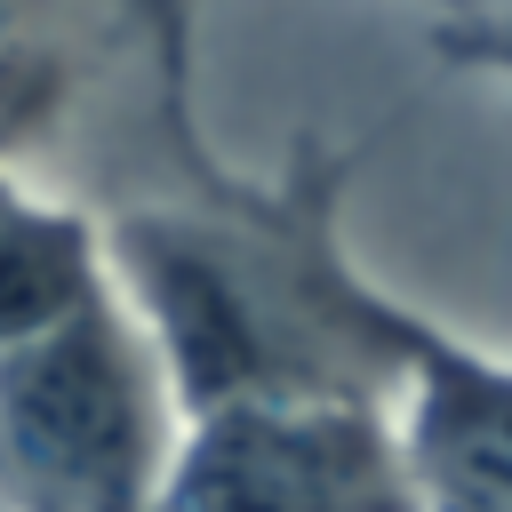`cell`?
<instances>
[{"label":"cell","instance_id":"cell-1","mask_svg":"<svg viewBox=\"0 0 512 512\" xmlns=\"http://www.w3.org/2000/svg\"><path fill=\"white\" fill-rule=\"evenodd\" d=\"M368 136L304 128L280 168H240L176 88L144 128V184L104 192V240L144 312L176 408L224 400H392L408 392L432 312L384 288L344 224Z\"/></svg>","mask_w":512,"mask_h":512},{"label":"cell","instance_id":"cell-2","mask_svg":"<svg viewBox=\"0 0 512 512\" xmlns=\"http://www.w3.org/2000/svg\"><path fill=\"white\" fill-rule=\"evenodd\" d=\"M184 440L176 384L120 288L88 192L8 176L0 200V504L160 512Z\"/></svg>","mask_w":512,"mask_h":512},{"label":"cell","instance_id":"cell-4","mask_svg":"<svg viewBox=\"0 0 512 512\" xmlns=\"http://www.w3.org/2000/svg\"><path fill=\"white\" fill-rule=\"evenodd\" d=\"M400 432L416 464L424 512H512V352L464 328H432L408 392Z\"/></svg>","mask_w":512,"mask_h":512},{"label":"cell","instance_id":"cell-5","mask_svg":"<svg viewBox=\"0 0 512 512\" xmlns=\"http://www.w3.org/2000/svg\"><path fill=\"white\" fill-rule=\"evenodd\" d=\"M424 40L448 72L488 80V88L512 96V0H432Z\"/></svg>","mask_w":512,"mask_h":512},{"label":"cell","instance_id":"cell-3","mask_svg":"<svg viewBox=\"0 0 512 512\" xmlns=\"http://www.w3.org/2000/svg\"><path fill=\"white\" fill-rule=\"evenodd\" d=\"M160 512H424L392 400H224L184 416Z\"/></svg>","mask_w":512,"mask_h":512}]
</instances>
